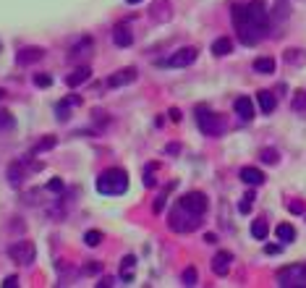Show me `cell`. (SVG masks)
Segmentation results:
<instances>
[{
    "mask_svg": "<svg viewBox=\"0 0 306 288\" xmlns=\"http://www.w3.org/2000/svg\"><path fill=\"white\" fill-rule=\"evenodd\" d=\"M275 233H278V238H280V241H285V244L296 238V228H293L290 223H280L278 228H275Z\"/></svg>",
    "mask_w": 306,
    "mask_h": 288,
    "instance_id": "7402d4cb",
    "label": "cell"
},
{
    "mask_svg": "<svg viewBox=\"0 0 306 288\" xmlns=\"http://www.w3.org/2000/svg\"><path fill=\"white\" fill-rule=\"evenodd\" d=\"M183 285H196V270L194 267L183 270Z\"/></svg>",
    "mask_w": 306,
    "mask_h": 288,
    "instance_id": "1f68e13d",
    "label": "cell"
},
{
    "mask_svg": "<svg viewBox=\"0 0 306 288\" xmlns=\"http://www.w3.org/2000/svg\"><path fill=\"white\" fill-rule=\"evenodd\" d=\"M3 285H6V288H16V285H19V278H16V275H8V278L3 280Z\"/></svg>",
    "mask_w": 306,
    "mask_h": 288,
    "instance_id": "f35d334b",
    "label": "cell"
},
{
    "mask_svg": "<svg viewBox=\"0 0 306 288\" xmlns=\"http://www.w3.org/2000/svg\"><path fill=\"white\" fill-rule=\"evenodd\" d=\"M134 267H136V257H134V254L123 257V262H120V275H123L126 283L134 280Z\"/></svg>",
    "mask_w": 306,
    "mask_h": 288,
    "instance_id": "44dd1931",
    "label": "cell"
},
{
    "mask_svg": "<svg viewBox=\"0 0 306 288\" xmlns=\"http://www.w3.org/2000/svg\"><path fill=\"white\" fill-rule=\"evenodd\" d=\"M42 58H45L42 48H24V50L16 53V63L19 66H32V63H37V60H42Z\"/></svg>",
    "mask_w": 306,
    "mask_h": 288,
    "instance_id": "7c38bea8",
    "label": "cell"
},
{
    "mask_svg": "<svg viewBox=\"0 0 306 288\" xmlns=\"http://www.w3.org/2000/svg\"><path fill=\"white\" fill-rule=\"evenodd\" d=\"M196 124H199V131L207 134V136H220L228 129L225 118L220 113H212V110H204V108L196 110Z\"/></svg>",
    "mask_w": 306,
    "mask_h": 288,
    "instance_id": "277c9868",
    "label": "cell"
},
{
    "mask_svg": "<svg viewBox=\"0 0 306 288\" xmlns=\"http://www.w3.org/2000/svg\"><path fill=\"white\" fill-rule=\"evenodd\" d=\"M254 71H256V73H272V71H275V60L267 58V55H265V58H256V60H254Z\"/></svg>",
    "mask_w": 306,
    "mask_h": 288,
    "instance_id": "cb8c5ba5",
    "label": "cell"
},
{
    "mask_svg": "<svg viewBox=\"0 0 306 288\" xmlns=\"http://www.w3.org/2000/svg\"><path fill=\"white\" fill-rule=\"evenodd\" d=\"M3 97H6V92H3V89H0V100H3Z\"/></svg>",
    "mask_w": 306,
    "mask_h": 288,
    "instance_id": "f6af8a7d",
    "label": "cell"
},
{
    "mask_svg": "<svg viewBox=\"0 0 306 288\" xmlns=\"http://www.w3.org/2000/svg\"><path fill=\"white\" fill-rule=\"evenodd\" d=\"M142 181H144V186H147V189H152V186H155V165H149Z\"/></svg>",
    "mask_w": 306,
    "mask_h": 288,
    "instance_id": "836d02e7",
    "label": "cell"
},
{
    "mask_svg": "<svg viewBox=\"0 0 306 288\" xmlns=\"http://www.w3.org/2000/svg\"><path fill=\"white\" fill-rule=\"evenodd\" d=\"M290 108L298 110V113H303V110H306V92H296L293 102H290Z\"/></svg>",
    "mask_w": 306,
    "mask_h": 288,
    "instance_id": "4dcf8cb0",
    "label": "cell"
},
{
    "mask_svg": "<svg viewBox=\"0 0 306 288\" xmlns=\"http://www.w3.org/2000/svg\"><path fill=\"white\" fill-rule=\"evenodd\" d=\"M202 218L204 215H194V212H189L186 207H183L181 202L170 210V228L176 231V233H191V231H196L199 225H202Z\"/></svg>",
    "mask_w": 306,
    "mask_h": 288,
    "instance_id": "3957f363",
    "label": "cell"
},
{
    "mask_svg": "<svg viewBox=\"0 0 306 288\" xmlns=\"http://www.w3.org/2000/svg\"><path fill=\"white\" fill-rule=\"evenodd\" d=\"M231 19L241 45H246V48L259 45L270 32V11L262 0H251L249 6H233Z\"/></svg>",
    "mask_w": 306,
    "mask_h": 288,
    "instance_id": "6da1fadb",
    "label": "cell"
},
{
    "mask_svg": "<svg viewBox=\"0 0 306 288\" xmlns=\"http://www.w3.org/2000/svg\"><path fill=\"white\" fill-rule=\"evenodd\" d=\"M178 202L186 207L189 212H194V215H204L207 207H209V199H207L202 191H189V194H183Z\"/></svg>",
    "mask_w": 306,
    "mask_h": 288,
    "instance_id": "ba28073f",
    "label": "cell"
},
{
    "mask_svg": "<svg viewBox=\"0 0 306 288\" xmlns=\"http://www.w3.org/2000/svg\"><path fill=\"white\" fill-rule=\"evenodd\" d=\"M265 252H267V254H280V246H275V244H267V246H265Z\"/></svg>",
    "mask_w": 306,
    "mask_h": 288,
    "instance_id": "b9f144b4",
    "label": "cell"
},
{
    "mask_svg": "<svg viewBox=\"0 0 306 288\" xmlns=\"http://www.w3.org/2000/svg\"><path fill=\"white\" fill-rule=\"evenodd\" d=\"M231 262H233V254L231 252H217L215 257H212V272L215 275H228L231 272Z\"/></svg>",
    "mask_w": 306,
    "mask_h": 288,
    "instance_id": "9c48e42d",
    "label": "cell"
},
{
    "mask_svg": "<svg viewBox=\"0 0 306 288\" xmlns=\"http://www.w3.org/2000/svg\"><path fill=\"white\" fill-rule=\"evenodd\" d=\"M288 210L293 212V215H301V212H303V204H301V202H288Z\"/></svg>",
    "mask_w": 306,
    "mask_h": 288,
    "instance_id": "8d00e7d4",
    "label": "cell"
},
{
    "mask_svg": "<svg viewBox=\"0 0 306 288\" xmlns=\"http://www.w3.org/2000/svg\"><path fill=\"white\" fill-rule=\"evenodd\" d=\"M84 244L86 246H100L102 244V233L100 231H86L84 233Z\"/></svg>",
    "mask_w": 306,
    "mask_h": 288,
    "instance_id": "4316f807",
    "label": "cell"
},
{
    "mask_svg": "<svg viewBox=\"0 0 306 288\" xmlns=\"http://www.w3.org/2000/svg\"><path fill=\"white\" fill-rule=\"evenodd\" d=\"M212 53H215L217 58H223V55H231V53H233V42L228 39V37H220V39H215V42H212Z\"/></svg>",
    "mask_w": 306,
    "mask_h": 288,
    "instance_id": "ffe728a7",
    "label": "cell"
},
{
    "mask_svg": "<svg viewBox=\"0 0 306 288\" xmlns=\"http://www.w3.org/2000/svg\"><path fill=\"white\" fill-rule=\"evenodd\" d=\"M89 79H92V68H89V66H79L73 73H68V76H66V84H68L71 89H76V87L86 84Z\"/></svg>",
    "mask_w": 306,
    "mask_h": 288,
    "instance_id": "5bb4252c",
    "label": "cell"
},
{
    "mask_svg": "<svg viewBox=\"0 0 306 288\" xmlns=\"http://www.w3.org/2000/svg\"><path fill=\"white\" fill-rule=\"evenodd\" d=\"M126 3H128V6H136V3H142V0H126Z\"/></svg>",
    "mask_w": 306,
    "mask_h": 288,
    "instance_id": "ee69618b",
    "label": "cell"
},
{
    "mask_svg": "<svg viewBox=\"0 0 306 288\" xmlns=\"http://www.w3.org/2000/svg\"><path fill=\"white\" fill-rule=\"evenodd\" d=\"M233 108H236V115H238L241 120H251V118H254V102H251L249 97H238V100L233 102Z\"/></svg>",
    "mask_w": 306,
    "mask_h": 288,
    "instance_id": "9a60e30c",
    "label": "cell"
},
{
    "mask_svg": "<svg viewBox=\"0 0 306 288\" xmlns=\"http://www.w3.org/2000/svg\"><path fill=\"white\" fill-rule=\"evenodd\" d=\"M95 186L102 196H120L128 191V173L123 168H108L97 176Z\"/></svg>",
    "mask_w": 306,
    "mask_h": 288,
    "instance_id": "7a4b0ae2",
    "label": "cell"
},
{
    "mask_svg": "<svg viewBox=\"0 0 306 288\" xmlns=\"http://www.w3.org/2000/svg\"><path fill=\"white\" fill-rule=\"evenodd\" d=\"M97 285H100V288H102V285H105V288H110V285H115V280H113V278H102Z\"/></svg>",
    "mask_w": 306,
    "mask_h": 288,
    "instance_id": "60d3db41",
    "label": "cell"
},
{
    "mask_svg": "<svg viewBox=\"0 0 306 288\" xmlns=\"http://www.w3.org/2000/svg\"><path fill=\"white\" fill-rule=\"evenodd\" d=\"M256 100H259V108H262V113H267V115L278 108V97H275L272 92H267V89H262V92L256 95Z\"/></svg>",
    "mask_w": 306,
    "mask_h": 288,
    "instance_id": "ac0fdd59",
    "label": "cell"
},
{
    "mask_svg": "<svg viewBox=\"0 0 306 288\" xmlns=\"http://www.w3.org/2000/svg\"><path fill=\"white\" fill-rule=\"evenodd\" d=\"M251 207H254V191H249L246 196H243V199H241V204H238V212H241V215H249V212H251Z\"/></svg>",
    "mask_w": 306,
    "mask_h": 288,
    "instance_id": "d4e9b609",
    "label": "cell"
},
{
    "mask_svg": "<svg viewBox=\"0 0 306 288\" xmlns=\"http://www.w3.org/2000/svg\"><path fill=\"white\" fill-rule=\"evenodd\" d=\"M298 50H288V55H285V60L288 63H303V55H296Z\"/></svg>",
    "mask_w": 306,
    "mask_h": 288,
    "instance_id": "e575fe53",
    "label": "cell"
},
{
    "mask_svg": "<svg viewBox=\"0 0 306 288\" xmlns=\"http://www.w3.org/2000/svg\"><path fill=\"white\" fill-rule=\"evenodd\" d=\"M204 241H207V244H217V236L215 233H204Z\"/></svg>",
    "mask_w": 306,
    "mask_h": 288,
    "instance_id": "7bdbcfd3",
    "label": "cell"
},
{
    "mask_svg": "<svg viewBox=\"0 0 306 288\" xmlns=\"http://www.w3.org/2000/svg\"><path fill=\"white\" fill-rule=\"evenodd\" d=\"M100 270H102V265H100V262H92V265H86V267H84V272H89V275H95V272H100Z\"/></svg>",
    "mask_w": 306,
    "mask_h": 288,
    "instance_id": "74e56055",
    "label": "cell"
},
{
    "mask_svg": "<svg viewBox=\"0 0 306 288\" xmlns=\"http://www.w3.org/2000/svg\"><path fill=\"white\" fill-rule=\"evenodd\" d=\"M241 181L246 186H262L265 184V173L259 168H241Z\"/></svg>",
    "mask_w": 306,
    "mask_h": 288,
    "instance_id": "e0dca14e",
    "label": "cell"
},
{
    "mask_svg": "<svg viewBox=\"0 0 306 288\" xmlns=\"http://www.w3.org/2000/svg\"><path fill=\"white\" fill-rule=\"evenodd\" d=\"M24 178H26L24 165H21V162H11V165H8V181H11V184H13V186H21Z\"/></svg>",
    "mask_w": 306,
    "mask_h": 288,
    "instance_id": "d6986e66",
    "label": "cell"
},
{
    "mask_svg": "<svg viewBox=\"0 0 306 288\" xmlns=\"http://www.w3.org/2000/svg\"><path fill=\"white\" fill-rule=\"evenodd\" d=\"M196 58H199V50L196 48H181V50H176L167 60H157V66H162V68H186V66L194 63Z\"/></svg>",
    "mask_w": 306,
    "mask_h": 288,
    "instance_id": "52a82bcc",
    "label": "cell"
},
{
    "mask_svg": "<svg viewBox=\"0 0 306 288\" xmlns=\"http://www.w3.org/2000/svg\"><path fill=\"white\" fill-rule=\"evenodd\" d=\"M278 285H283V288H306V262L280 267L278 270Z\"/></svg>",
    "mask_w": 306,
    "mask_h": 288,
    "instance_id": "5b68a950",
    "label": "cell"
},
{
    "mask_svg": "<svg viewBox=\"0 0 306 288\" xmlns=\"http://www.w3.org/2000/svg\"><path fill=\"white\" fill-rule=\"evenodd\" d=\"M55 147V136H48V139H42L34 149H32V155H42V152H48V149Z\"/></svg>",
    "mask_w": 306,
    "mask_h": 288,
    "instance_id": "484cf974",
    "label": "cell"
},
{
    "mask_svg": "<svg viewBox=\"0 0 306 288\" xmlns=\"http://www.w3.org/2000/svg\"><path fill=\"white\" fill-rule=\"evenodd\" d=\"M267 231H270V228H267V220L259 218V220L251 223V236H254L256 241H265V238H267Z\"/></svg>",
    "mask_w": 306,
    "mask_h": 288,
    "instance_id": "603a6c76",
    "label": "cell"
},
{
    "mask_svg": "<svg viewBox=\"0 0 306 288\" xmlns=\"http://www.w3.org/2000/svg\"><path fill=\"white\" fill-rule=\"evenodd\" d=\"M48 191H55V194L63 191V181H60V178H53L50 184H48Z\"/></svg>",
    "mask_w": 306,
    "mask_h": 288,
    "instance_id": "d590c367",
    "label": "cell"
},
{
    "mask_svg": "<svg viewBox=\"0 0 306 288\" xmlns=\"http://www.w3.org/2000/svg\"><path fill=\"white\" fill-rule=\"evenodd\" d=\"M259 157H262V162H267V165H275V162L280 160L278 149H262V152H259Z\"/></svg>",
    "mask_w": 306,
    "mask_h": 288,
    "instance_id": "f1b7e54d",
    "label": "cell"
},
{
    "mask_svg": "<svg viewBox=\"0 0 306 288\" xmlns=\"http://www.w3.org/2000/svg\"><path fill=\"white\" fill-rule=\"evenodd\" d=\"M170 19H173L170 0H155V6H152V21L165 24V21H170Z\"/></svg>",
    "mask_w": 306,
    "mask_h": 288,
    "instance_id": "4fadbf2b",
    "label": "cell"
},
{
    "mask_svg": "<svg viewBox=\"0 0 306 288\" xmlns=\"http://www.w3.org/2000/svg\"><path fill=\"white\" fill-rule=\"evenodd\" d=\"M134 81H136V68H123V71H115L113 76L108 79V87L118 89V87H128Z\"/></svg>",
    "mask_w": 306,
    "mask_h": 288,
    "instance_id": "30bf717a",
    "label": "cell"
},
{
    "mask_svg": "<svg viewBox=\"0 0 306 288\" xmlns=\"http://www.w3.org/2000/svg\"><path fill=\"white\" fill-rule=\"evenodd\" d=\"M113 42H115V48H131V45H134V32L128 26H115Z\"/></svg>",
    "mask_w": 306,
    "mask_h": 288,
    "instance_id": "2e32d148",
    "label": "cell"
},
{
    "mask_svg": "<svg viewBox=\"0 0 306 288\" xmlns=\"http://www.w3.org/2000/svg\"><path fill=\"white\" fill-rule=\"evenodd\" d=\"M76 105H81V97H79V95H71V97H66V100H60V105L55 108V118L66 124V120L71 118V108H76Z\"/></svg>",
    "mask_w": 306,
    "mask_h": 288,
    "instance_id": "8fae6325",
    "label": "cell"
},
{
    "mask_svg": "<svg viewBox=\"0 0 306 288\" xmlns=\"http://www.w3.org/2000/svg\"><path fill=\"white\" fill-rule=\"evenodd\" d=\"M13 124H16V120H13V115H11L8 110H0V131H11Z\"/></svg>",
    "mask_w": 306,
    "mask_h": 288,
    "instance_id": "83f0119b",
    "label": "cell"
},
{
    "mask_svg": "<svg viewBox=\"0 0 306 288\" xmlns=\"http://www.w3.org/2000/svg\"><path fill=\"white\" fill-rule=\"evenodd\" d=\"M34 84L42 87V89H48V87L53 84V76H48V73H37V76H34Z\"/></svg>",
    "mask_w": 306,
    "mask_h": 288,
    "instance_id": "d6a6232c",
    "label": "cell"
},
{
    "mask_svg": "<svg viewBox=\"0 0 306 288\" xmlns=\"http://www.w3.org/2000/svg\"><path fill=\"white\" fill-rule=\"evenodd\" d=\"M167 115H170L173 124H178V120H181V110L178 108H170V110H167Z\"/></svg>",
    "mask_w": 306,
    "mask_h": 288,
    "instance_id": "ab89813d",
    "label": "cell"
},
{
    "mask_svg": "<svg viewBox=\"0 0 306 288\" xmlns=\"http://www.w3.org/2000/svg\"><path fill=\"white\" fill-rule=\"evenodd\" d=\"M176 184H170V186H167L160 196H157V202H155V207H152V210H155V215H160V212H162V207H165V202H167V194H170V189H173Z\"/></svg>",
    "mask_w": 306,
    "mask_h": 288,
    "instance_id": "f546056e",
    "label": "cell"
},
{
    "mask_svg": "<svg viewBox=\"0 0 306 288\" xmlns=\"http://www.w3.org/2000/svg\"><path fill=\"white\" fill-rule=\"evenodd\" d=\"M8 257L13 262H19V265H32L34 262V257H37V246L32 244V241H13V244L8 246Z\"/></svg>",
    "mask_w": 306,
    "mask_h": 288,
    "instance_id": "8992f818",
    "label": "cell"
}]
</instances>
